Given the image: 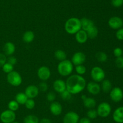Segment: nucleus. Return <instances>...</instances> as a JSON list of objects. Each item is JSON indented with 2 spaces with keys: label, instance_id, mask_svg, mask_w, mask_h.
<instances>
[{
  "label": "nucleus",
  "instance_id": "nucleus-13",
  "mask_svg": "<svg viewBox=\"0 0 123 123\" xmlns=\"http://www.w3.org/2000/svg\"><path fill=\"white\" fill-rule=\"evenodd\" d=\"M79 116L74 112H69L66 113L63 118V123H78Z\"/></svg>",
  "mask_w": 123,
  "mask_h": 123
},
{
  "label": "nucleus",
  "instance_id": "nucleus-15",
  "mask_svg": "<svg viewBox=\"0 0 123 123\" xmlns=\"http://www.w3.org/2000/svg\"><path fill=\"white\" fill-rule=\"evenodd\" d=\"M62 107L61 104L56 101H53L50 105V111L54 115L58 116L61 113Z\"/></svg>",
  "mask_w": 123,
  "mask_h": 123
},
{
  "label": "nucleus",
  "instance_id": "nucleus-9",
  "mask_svg": "<svg viewBox=\"0 0 123 123\" xmlns=\"http://www.w3.org/2000/svg\"><path fill=\"white\" fill-rule=\"evenodd\" d=\"M108 25L114 30H118L123 27V20L118 16L111 17L108 20Z\"/></svg>",
  "mask_w": 123,
  "mask_h": 123
},
{
  "label": "nucleus",
  "instance_id": "nucleus-10",
  "mask_svg": "<svg viewBox=\"0 0 123 123\" xmlns=\"http://www.w3.org/2000/svg\"><path fill=\"white\" fill-rule=\"evenodd\" d=\"M86 60V55L82 52H77L73 54L72 58V63L73 65H82Z\"/></svg>",
  "mask_w": 123,
  "mask_h": 123
},
{
  "label": "nucleus",
  "instance_id": "nucleus-14",
  "mask_svg": "<svg viewBox=\"0 0 123 123\" xmlns=\"http://www.w3.org/2000/svg\"><path fill=\"white\" fill-rule=\"evenodd\" d=\"M86 86V89L88 92L92 95H97L100 93L101 90V87L97 82H91L88 83Z\"/></svg>",
  "mask_w": 123,
  "mask_h": 123
},
{
  "label": "nucleus",
  "instance_id": "nucleus-21",
  "mask_svg": "<svg viewBox=\"0 0 123 123\" xmlns=\"http://www.w3.org/2000/svg\"><path fill=\"white\" fill-rule=\"evenodd\" d=\"M15 45L12 42H6L3 47V51L7 55H12L15 52Z\"/></svg>",
  "mask_w": 123,
  "mask_h": 123
},
{
  "label": "nucleus",
  "instance_id": "nucleus-36",
  "mask_svg": "<svg viewBox=\"0 0 123 123\" xmlns=\"http://www.w3.org/2000/svg\"><path fill=\"white\" fill-rule=\"evenodd\" d=\"M111 4L114 7L118 8L123 5V0H111Z\"/></svg>",
  "mask_w": 123,
  "mask_h": 123
},
{
  "label": "nucleus",
  "instance_id": "nucleus-41",
  "mask_svg": "<svg viewBox=\"0 0 123 123\" xmlns=\"http://www.w3.org/2000/svg\"><path fill=\"white\" fill-rule=\"evenodd\" d=\"M6 62H7V58H6V55L0 53V68L2 67L6 63Z\"/></svg>",
  "mask_w": 123,
  "mask_h": 123
},
{
  "label": "nucleus",
  "instance_id": "nucleus-19",
  "mask_svg": "<svg viewBox=\"0 0 123 123\" xmlns=\"http://www.w3.org/2000/svg\"><path fill=\"white\" fill-rule=\"evenodd\" d=\"M80 20V24H81V29L86 31H87L89 29L95 25L94 22L92 20L86 18H82Z\"/></svg>",
  "mask_w": 123,
  "mask_h": 123
},
{
  "label": "nucleus",
  "instance_id": "nucleus-35",
  "mask_svg": "<svg viewBox=\"0 0 123 123\" xmlns=\"http://www.w3.org/2000/svg\"><path fill=\"white\" fill-rule=\"evenodd\" d=\"M115 65L118 68H123V57H116L115 59Z\"/></svg>",
  "mask_w": 123,
  "mask_h": 123
},
{
  "label": "nucleus",
  "instance_id": "nucleus-27",
  "mask_svg": "<svg viewBox=\"0 0 123 123\" xmlns=\"http://www.w3.org/2000/svg\"><path fill=\"white\" fill-rule=\"evenodd\" d=\"M24 123H39V119L36 116L30 115L24 118Z\"/></svg>",
  "mask_w": 123,
  "mask_h": 123
},
{
  "label": "nucleus",
  "instance_id": "nucleus-37",
  "mask_svg": "<svg viewBox=\"0 0 123 123\" xmlns=\"http://www.w3.org/2000/svg\"><path fill=\"white\" fill-rule=\"evenodd\" d=\"M47 100H48L50 102H53V101H55V98H56V95L54 92H50L46 96Z\"/></svg>",
  "mask_w": 123,
  "mask_h": 123
},
{
  "label": "nucleus",
  "instance_id": "nucleus-1",
  "mask_svg": "<svg viewBox=\"0 0 123 123\" xmlns=\"http://www.w3.org/2000/svg\"><path fill=\"white\" fill-rule=\"evenodd\" d=\"M66 89L72 94L81 92L86 87V80L82 76L74 74L70 76L66 82Z\"/></svg>",
  "mask_w": 123,
  "mask_h": 123
},
{
  "label": "nucleus",
  "instance_id": "nucleus-42",
  "mask_svg": "<svg viewBox=\"0 0 123 123\" xmlns=\"http://www.w3.org/2000/svg\"><path fill=\"white\" fill-rule=\"evenodd\" d=\"M7 62L11 64V65H13V66H14V65L17 63L16 58L14 57L13 56H10L7 59Z\"/></svg>",
  "mask_w": 123,
  "mask_h": 123
},
{
  "label": "nucleus",
  "instance_id": "nucleus-38",
  "mask_svg": "<svg viewBox=\"0 0 123 123\" xmlns=\"http://www.w3.org/2000/svg\"><path fill=\"white\" fill-rule=\"evenodd\" d=\"M48 84H47L46 82H42L39 84V88H38V89H39L40 90H41V91L46 92L48 90Z\"/></svg>",
  "mask_w": 123,
  "mask_h": 123
},
{
  "label": "nucleus",
  "instance_id": "nucleus-5",
  "mask_svg": "<svg viewBox=\"0 0 123 123\" xmlns=\"http://www.w3.org/2000/svg\"><path fill=\"white\" fill-rule=\"evenodd\" d=\"M91 77L94 82H102L105 77V73L103 69L98 66H95L92 68L91 71Z\"/></svg>",
  "mask_w": 123,
  "mask_h": 123
},
{
  "label": "nucleus",
  "instance_id": "nucleus-31",
  "mask_svg": "<svg viewBox=\"0 0 123 123\" xmlns=\"http://www.w3.org/2000/svg\"><path fill=\"white\" fill-rule=\"evenodd\" d=\"M86 69L85 66H84L83 65H79L76 66V71L78 75H84L86 72Z\"/></svg>",
  "mask_w": 123,
  "mask_h": 123
},
{
  "label": "nucleus",
  "instance_id": "nucleus-40",
  "mask_svg": "<svg viewBox=\"0 0 123 123\" xmlns=\"http://www.w3.org/2000/svg\"><path fill=\"white\" fill-rule=\"evenodd\" d=\"M114 54L116 57L122 56L123 55V49L121 48H115L114 50Z\"/></svg>",
  "mask_w": 123,
  "mask_h": 123
},
{
  "label": "nucleus",
  "instance_id": "nucleus-32",
  "mask_svg": "<svg viewBox=\"0 0 123 123\" xmlns=\"http://www.w3.org/2000/svg\"><path fill=\"white\" fill-rule=\"evenodd\" d=\"M35 105H36L35 101H34L33 99H31V98L28 99L25 104V107H26V108L30 110L32 109L35 107Z\"/></svg>",
  "mask_w": 123,
  "mask_h": 123
},
{
  "label": "nucleus",
  "instance_id": "nucleus-26",
  "mask_svg": "<svg viewBox=\"0 0 123 123\" xmlns=\"http://www.w3.org/2000/svg\"><path fill=\"white\" fill-rule=\"evenodd\" d=\"M55 57L57 60L61 62L66 60V57H67V54L64 51L61 50V49H58L55 52Z\"/></svg>",
  "mask_w": 123,
  "mask_h": 123
},
{
  "label": "nucleus",
  "instance_id": "nucleus-6",
  "mask_svg": "<svg viewBox=\"0 0 123 123\" xmlns=\"http://www.w3.org/2000/svg\"><path fill=\"white\" fill-rule=\"evenodd\" d=\"M97 114L98 116L102 117V118H105L111 112V105L108 102H103L100 104L97 107Z\"/></svg>",
  "mask_w": 123,
  "mask_h": 123
},
{
  "label": "nucleus",
  "instance_id": "nucleus-12",
  "mask_svg": "<svg viewBox=\"0 0 123 123\" xmlns=\"http://www.w3.org/2000/svg\"><path fill=\"white\" fill-rule=\"evenodd\" d=\"M39 93V89L36 85H29L25 89V94L28 97V98L33 99L38 96Z\"/></svg>",
  "mask_w": 123,
  "mask_h": 123
},
{
  "label": "nucleus",
  "instance_id": "nucleus-45",
  "mask_svg": "<svg viewBox=\"0 0 123 123\" xmlns=\"http://www.w3.org/2000/svg\"><path fill=\"white\" fill-rule=\"evenodd\" d=\"M18 123V122H13V123Z\"/></svg>",
  "mask_w": 123,
  "mask_h": 123
},
{
  "label": "nucleus",
  "instance_id": "nucleus-43",
  "mask_svg": "<svg viewBox=\"0 0 123 123\" xmlns=\"http://www.w3.org/2000/svg\"><path fill=\"white\" fill-rule=\"evenodd\" d=\"M79 123H91L90 119L88 118H82L80 119Z\"/></svg>",
  "mask_w": 123,
  "mask_h": 123
},
{
  "label": "nucleus",
  "instance_id": "nucleus-17",
  "mask_svg": "<svg viewBox=\"0 0 123 123\" xmlns=\"http://www.w3.org/2000/svg\"><path fill=\"white\" fill-rule=\"evenodd\" d=\"M53 87L55 91L58 93H61L66 89V82L61 79L56 80L54 82Z\"/></svg>",
  "mask_w": 123,
  "mask_h": 123
},
{
  "label": "nucleus",
  "instance_id": "nucleus-2",
  "mask_svg": "<svg viewBox=\"0 0 123 123\" xmlns=\"http://www.w3.org/2000/svg\"><path fill=\"white\" fill-rule=\"evenodd\" d=\"M65 30L70 34H75L78 31L81 30L80 20L78 18H69L65 23Z\"/></svg>",
  "mask_w": 123,
  "mask_h": 123
},
{
  "label": "nucleus",
  "instance_id": "nucleus-8",
  "mask_svg": "<svg viewBox=\"0 0 123 123\" xmlns=\"http://www.w3.org/2000/svg\"><path fill=\"white\" fill-rule=\"evenodd\" d=\"M110 98L114 102H120L123 98V91L118 87H115L110 91Z\"/></svg>",
  "mask_w": 123,
  "mask_h": 123
},
{
  "label": "nucleus",
  "instance_id": "nucleus-7",
  "mask_svg": "<svg viewBox=\"0 0 123 123\" xmlns=\"http://www.w3.org/2000/svg\"><path fill=\"white\" fill-rule=\"evenodd\" d=\"M16 119V114L14 112L10 110H6L1 113L0 119L3 123H12Z\"/></svg>",
  "mask_w": 123,
  "mask_h": 123
},
{
  "label": "nucleus",
  "instance_id": "nucleus-24",
  "mask_svg": "<svg viewBox=\"0 0 123 123\" xmlns=\"http://www.w3.org/2000/svg\"><path fill=\"white\" fill-rule=\"evenodd\" d=\"M28 99V98L26 96V95H25V93L23 92L17 94L15 97V100L19 103V104H25Z\"/></svg>",
  "mask_w": 123,
  "mask_h": 123
},
{
  "label": "nucleus",
  "instance_id": "nucleus-28",
  "mask_svg": "<svg viewBox=\"0 0 123 123\" xmlns=\"http://www.w3.org/2000/svg\"><path fill=\"white\" fill-rule=\"evenodd\" d=\"M96 57L100 62H105L108 60V55L103 51L97 52L96 54Z\"/></svg>",
  "mask_w": 123,
  "mask_h": 123
},
{
  "label": "nucleus",
  "instance_id": "nucleus-46",
  "mask_svg": "<svg viewBox=\"0 0 123 123\" xmlns=\"http://www.w3.org/2000/svg\"></svg>",
  "mask_w": 123,
  "mask_h": 123
},
{
  "label": "nucleus",
  "instance_id": "nucleus-25",
  "mask_svg": "<svg viewBox=\"0 0 123 123\" xmlns=\"http://www.w3.org/2000/svg\"><path fill=\"white\" fill-rule=\"evenodd\" d=\"M87 35L88 37L91 39H95L97 36L98 33V28L96 26L94 25L92 27H91V28L89 29L87 31Z\"/></svg>",
  "mask_w": 123,
  "mask_h": 123
},
{
  "label": "nucleus",
  "instance_id": "nucleus-29",
  "mask_svg": "<svg viewBox=\"0 0 123 123\" xmlns=\"http://www.w3.org/2000/svg\"><path fill=\"white\" fill-rule=\"evenodd\" d=\"M8 107L9 110L14 112L19 109V103L16 100H12L8 102Z\"/></svg>",
  "mask_w": 123,
  "mask_h": 123
},
{
  "label": "nucleus",
  "instance_id": "nucleus-23",
  "mask_svg": "<svg viewBox=\"0 0 123 123\" xmlns=\"http://www.w3.org/2000/svg\"><path fill=\"white\" fill-rule=\"evenodd\" d=\"M101 88L104 92H110L112 89V83L109 80H103L102 82Z\"/></svg>",
  "mask_w": 123,
  "mask_h": 123
},
{
  "label": "nucleus",
  "instance_id": "nucleus-44",
  "mask_svg": "<svg viewBox=\"0 0 123 123\" xmlns=\"http://www.w3.org/2000/svg\"><path fill=\"white\" fill-rule=\"evenodd\" d=\"M40 123H52L50 119H48V118H43L42 120L40 121Z\"/></svg>",
  "mask_w": 123,
  "mask_h": 123
},
{
  "label": "nucleus",
  "instance_id": "nucleus-30",
  "mask_svg": "<svg viewBox=\"0 0 123 123\" xmlns=\"http://www.w3.org/2000/svg\"><path fill=\"white\" fill-rule=\"evenodd\" d=\"M2 67V70H3L4 72H6V73L8 74L13 71V65H11V64H10L8 62H6Z\"/></svg>",
  "mask_w": 123,
  "mask_h": 123
},
{
  "label": "nucleus",
  "instance_id": "nucleus-3",
  "mask_svg": "<svg viewBox=\"0 0 123 123\" xmlns=\"http://www.w3.org/2000/svg\"><path fill=\"white\" fill-rule=\"evenodd\" d=\"M57 69L59 74L61 76L66 77L72 74L73 69V65L70 60L66 59L59 63Z\"/></svg>",
  "mask_w": 123,
  "mask_h": 123
},
{
  "label": "nucleus",
  "instance_id": "nucleus-33",
  "mask_svg": "<svg viewBox=\"0 0 123 123\" xmlns=\"http://www.w3.org/2000/svg\"><path fill=\"white\" fill-rule=\"evenodd\" d=\"M98 116L97 110L90 109L87 112V116L89 119H94Z\"/></svg>",
  "mask_w": 123,
  "mask_h": 123
},
{
  "label": "nucleus",
  "instance_id": "nucleus-22",
  "mask_svg": "<svg viewBox=\"0 0 123 123\" xmlns=\"http://www.w3.org/2000/svg\"><path fill=\"white\" fill-rule=\"evenodd\" d=\"M34 34L32 31H26L24 33V35H23V41L25 42V43H31L34 39Z\"/></svg>",
  "mask_w": 123,
  "mask_h": 123
},
{
  "label": "nucleus",
  "instance_id": "nucleus-18",
  "mask_svg": "<svg viewBox=\"0 0 123 123\" xmlns=\"http://www.w3.org/2000/svg\"><path fill=\"white\" fill-rule=\"evenodd\" d=\"M113 119L116 123H123V107L115 109L113 113Z\"/></svg>",
  "mask_w": 123,
  "mask_h": 123
},
{
  "label": "nucleus",
  "instance_id": "nucleus-39",
  "mask_svg": "<svg viewBox=\"0 0 123 123\" xmlns=\"http://www.w3.org/2000/svg\"><path fill=\"white\" fill-rule=\"evenodd\" d=\"M116 37L119 41H123V28L118 29L116 33Z\"/></svg>",
  "mask_w": 123,
  "mask_h": 123
},
{
  "label": "nucleus",
  "instance_id": "nucleus-20",
  "mask_svg": "<svg viewBox=\"0 0 123 123\" xmlns=\"http://www.w3.org/2000/svg\"><path fill=\"white\" fill-rule=\"evenodd\" d=\"M83 100V102L85 106L88 109H92L96 106V101L93 98L86 97L85 95H83L81 96Z\"/></svg>",
  "mask_w": 123,
  "mask_h": 123
},
{
  "label": "nucleus",
  "instance_id": "nucleus-11",
  "mask_svg": "<svg viewBox=\"0 0 123 123\" xmlns=\"http://www.w3.org/2000/svg\"><path fill=\"white\" fill-rule=\"evenodd\" d=\"M37 76L42 81H46L50 77V71L47 66H43L37 71Z\"/></svg>",
  "mask_w": 123,
  "mask_h": 123
},
{
  "label": "nucleus",
  "instance_id": "nucleus-16",
  "mask_svg": "<svg viewBox=\"0 0 123 123\" xmlns=\"http://www.w3.org/2000/svg\"><path fill=\"white\" fill-rule=\"evenodd\" d=\"M75 38L78 43L83 44L87 41L88 37L86 31L81 29L75 34Z\"/></svg>",
  "mask_w": 123,
  "mask_h": 123
},
{
  "label": "nucleus",
  "instance_id": "nucleus-4",
  "mask_svg": "<svg viewBox=\"0 0 123 123\" xmlns=\"http://www.w3.org/2000/svg\"><path fill=\"white\" fill-rule=\"evenodd\" d=\"M7 80L8 83L13 86H19L22 82L21 75L18 72L14 71H12L7 74Z\"/></svg>",
  "mask_w": 123,
  "mask_h": 123
},
{
  "label": "nucleus",
  "instance_id": "nucleus-34",
  "mask_svg": "<svg viewBox=\"0 0 123 123\" xmlns=\"http://www.w3.org/2000/svg\"><path fill=\"white\" fill-rule=\"evenodd\" d=\"M60 94H61V97L64 100H69L72 97V94H70L67 89L60 93Z\"/></svg>",
  "mask_w": 123,
  "mask_h": 123
}]
</instances>
